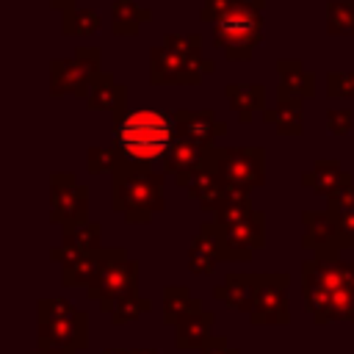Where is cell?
Segmentation results:
<instances>
[{"mask_svg":"<svg viewBox=\"0 0 354 354\" xmlns=\"http://www.w3.org/2000/svg\"><path fill=\"white\" fill-rule=\"evenodd\" d=\"M301 293L318 326L346 321L354 301L348 263L340 257H307L301 263Z\"/></svg>","mask_w":354,"mask_h":354,"instance_id":"obj_1","label":"cell"},{"mask_svg":"<svg viewBox=\"0 0 354 354\" xmlns=\"http://www.w3.org/2000/svg\"><path fill=\"white\" fill-rule=\"evenodd\" d=\"M177 138L174 127V113L169 111H127L116 124H113V147L116 152L136 166L152 169L155 160H163L169 147Z\"/></svg>","mask_w":354,"mask_h":354,"instance_id":"obj_2","label":"cell"},{"mask_svg":"<svg viewBox=\"0 0 354 354\" xmlns=\"http://www.w3.org/2000/svg\"><path fill=\"white\" fill-rule=\"evenodd\" d=\"M216 69L213 61L202 58V36L169 33L160 47L149 50V80L152 86H199L205 75Z\"/></svg>","mask_w":354,"mask_h":354,"instance_id":"obj_3","label":"cell"},{"mask_svg":"<svg viewBox=\"0 0 354 354\" xmlns=\"http://www.w3.org/2000/svg\"><path fill=\"white\" fill-rule=\"evenodd\" d=\"M39 348L53 354H80L88 348V315L64 299H39Z\"/></svg>","mask_w":354,"mask_h":354,"instance_id":"obj_4","label":"cell"},{"mask_svg":"<svg viewBox=\"0 0 354 354\" xmlns=\"http://www.w3.org/2000/svg\"><path fill=\"white\" fill-rule=\"evenodd\" d=\"M111 205L124 216L127 224H149L155 213L163 210V183L166 174L155 169L141 171H113Z\"/></svg>","mask_w":354,"mask_h":354,"instance_id":"obj_5","label":"cell"},{"mask_svg":"<svg viewBox=\"0 0 354 354\" xmlns=\"http://www.w3.org/2000/svg\"><path fill=\"white\" fill-rule=\"evenodd\" d=\"M263 8L266 0H238L232 11L213 25V44L230 61H249L263 41Z\"/></svg>","mask_w":354,"mask_h":354,"instance_id":"obj_6","label":"cell"},{"mask_svg":"<svg viewBox=\"0 0 354 354\" xmlns=\"http://www.w3.org/2000/svg\"><path fill=\"white\" fill-rule=\"evenodd\" d=\"M100 61H102L100 47H75L72 58H53L50 61V94L53 97L75 94L86 100L102 72Z\"/></svg>","mask_w":354,"mask_h":354,"instance_id":"obj_7","label":"cell"},{"mask_svg":"<svg viewBox=\"0 0 354 354\" xmlns=\"http://www.w3.org/2000/svg\"><path fill=\"white\" fill-rule=\"evenodd\" d=\"M213 169L227 188L252 194L266 183V152L260 147H216Z\"/></svg>","mask_w":354,"mask_h":354,"instance_id":"obj_8","label":"cell"},{"mask_svg":"<svg viewBox=\"0 0 354 354\" xmlns=\"http://www.w3.org/2000/svg\"><path fill=\"white\" fill-rule=\"evenodd\" d=\"M50 221L61 224L64 232L88 221V188L72 171L50 174Z\"/></svg>","mask_w":354,"mask_h":354,"instance_id":"obj_9","label":"cell"},{"mask_svg":"<svg viewBox=\"0 0 354 354\" xmlns=\"http://www.w3.org/2000/svg\"><path fill=\"white\" fill-rule=\"evenodd\" d=\"M138 293V263L127 257V252L119 246L116 257H111L105 263V268L100 271L97 282L88 288V299H97L102 313H111L116 307V301H122L124 296Z\"/></svg>","mask_w":354,"mask_h":354,"instance_id":"obj_10","label":"cell"},{"mask_svg":"<svg viewBox=\"0 0 354 354\" xmlns=\"http://www.w3.org/2000/svg\"><path fill=\"white\" fill-rule=\"evenodd\" d=\"M288 288H290V277L288 274H260L249 321L254 326H266V324L282 326V324H290Z\"/></svg>","mask_w":354,"mask_h":354,"instance_id":"obj_11","label":"cell"},{"mask_svg":"<svg viewBox=\"0 0 354 354\" xmlns=\"http://www.w3.org/2000/svg\"><path fill=\"white\" fill-rule=\"evenodd\" d=\"M119 246L113 249H97L88 254H77V252H66L64 246H53L50 249V260L61 263V282L66 288H91L100 277V271L105 268V263L111 257H116Z\"/></svg>","mask_w":354,"mask_h":354,"instance_id":"obj_12","label":"cell"},{"mask_svg":"<svg viewBox=\"0 0 354 354\" xmlns=\"http://www.w3.org/2000/svg\"><path fill=\"white\" fill-rule=\"evenodd\" d=\"M213 149L216 144H199V141H191V138H174V144L169 147V152L163 155V174L166 177H174L177 185L188 188L191 180L210 163L213 158Z\"/></svg>","mask_w":354,"mask_h":354,"instance_id":"obj_13","label":"cell"},{"mask_svg":"<svg viewBox=\"0 0 354 354\" xmlns=\"http://www.w3.org/2000/svg\"><path fill=\"white\" fill-rule=\"evenodd\" d=\"M301 224H304V235H301L304 249H310L315 257H340L343 232L337 216H332L329 210H304Z\"/></svg>","mask_w":354,"mask_h":354,"instance_id":"obj_14","label":"cell"},{"mask_svg":"<svg viewBox=\"0 0 354 354\" xmlns=\"http://www.w3.org/2000/svg\"><path fill=\"white\" fill-rule=\"evenodd\" d=\"M174 113V127H177V136L180 138H191V141H199V144H213L216 138L227 136V124L216 119V113L210 108H202V111H171Z\"/></svg>","mask_w":354,"mask_h":354,"instance_id":"obj_15","label":"cell"},{"mask_svg":"<svg viewBox=\"0 0 354 354\" xmlns=\"http://www.w3.org/2000/svg\"><path fill=\"white\" fill-rule=\"evenodd\" d=\"M221 263V252H218V224L216 221H205L199 224V232L191 241L188 249V268L199 277H207L216 271V266Z\"/></svg>","mask_w":354,"mask_h":354,"instance_id":"obj_16","label":"cell"},{"mask_svg":"<svg viewBox=\"0 0 354 354\" xmlns=\"http://www.w3.org/2000/svg\"><path fill=\"white\" fill-rule=\"evenodd\" d=\"M277 72H279V86H277L279 100H313L315 97V77L313 72L304 69L301 58H279Z\"/></svg>","mask_w":354,"mask_h":354,"instance_id":"obj_17","label":"cell"},{"mask_svg":"<svg viewBox=\"0 0 354 354\" xmlns=\"http://www.w3.org/2000/svg\"><path fill=\"white\" fill-rule=\"evenodd\" d=\"M257 277L260 274H227L221 279V285L213 288V299H218L224 307L235 310V313H252L254 304V293H257Z\"/></svg>","mask_w":354,"mask_h":354,"instance_id":"obj_18","label":"cell"},{"mask_svg":"<svg viewBox=\"0 0 354 354\" xmlns=\"http://www.w3.org/2000/svg\"><path fill=\"white\" fill-rule=\"evenodd\" d=\"M88 111H105L113 116V124L127 113V86L116 83L111 72H100L91 94L86 97Z\"/></svg>","mask_w":354,"mask_h":354,"instance_id":"obj_19","label":"cell"},{"mask_svg":"<svg viewBox=\"0 0 354 354\" xmlns=\"http://www.w3.org/2000/svg\"><path fill=\"white\" fill-rule=\"evenodd\" d=\"M348 183H354L351 174L343 171L335 158H318V160L310 166V171L301 174V185L310 188V191L318 194V196H332L337 188H343V185H348Z\"/></svg>","mask_w":354,"mask_h":354,"instance_id":"obj_20","label":"cell"},{"mask_svg":"<svg viewBox=\"0 0 354 354\" xmlns=\"http://www.w3.org/2000/svg\"><path fill=\"white\" fill-rule=\"evenodd\" d=\"M216 315L210 310H196L188 318H183L174 326V346L183 351H202V346L210 340V326H213Z\"/></svg>","mask_w":354,"mask_h":354,"instance_id":"obj_21","label":"cell"},{"mask_svg":"<svg viewBox=\"0 0 354 354\" xmlns=\"http://www.w3.org/2000/svg\"><path fill=\"white\" fill-rule=\"evenodd\" d=\"M230 108L235 111L238 122H252L257 111H266V86L263 83H230L224 88Z\"/></svg>","mask_w":354,"mask_h":354,"instance_id":"obj_22","label":"cell"},{"mask_svg":"<svg viewBox=\"0 0 354 354\" xmlns=\"http://www.w3.org/2000/svg\"><path fill=\"white\" fill-rule=\"evenodd\" d=\"M216 152V149H213ZM188 196L191 199H196L205 210H216L227 196H230V188L218 180V174H216V169H213V158H210V163L191 180V185H188Z\"/></svg>","mask_w":354,"mask_h":354,"instance_id":"obj_23","label":"cell"},{"mask_svg":"<svg viewBox=\"0 0 354 354\" xmlns=\"http://www.w3.org/2000/svg\"><path fill=\"white\" fill-rule=\"evenodd\" d=\"M263 122L271 124L279 136H301L304 133L301 100H277L274 108L263 111Z\"/></svg>","mask_w":354,"mask_h":354,"instance_id":"obj_24","label":"cell"},{"mask_svg":"<svg viewBox=\"0 0 354 354\" xmlns=\"http://www.w3.org/2000/svg\"><path fill=\"white\" fill-rule=\"evenodd\" d=\"M196 310H202V304H199V299H194L188 285H166L163 288V324L177 326L183 318H188Z\"/></svg>","mask_w":354,"mask_h":354,"instance_id":"obj_25","label":"cell"},{"mask_svg":"<svg viewBox=\"0 0 354 354\" xmlns=\"http://www.w3.org/2000/svg\"><path fill=\"white\" fill-rule=\"evenodd\" d=\"M152 11L138 6L136 0H113L111 6V25L116 36H136L141 22H149Z\"/></svg>","mask_w":354,"mask_h":354,"instance_id":"obj_26","label":"cell"},{"mask_svg":"<svg viewBox=\"0 0 354 354\" xmlns=\"http://www.w3.org/2000/svg\"><path fill=\"white\" fill-rule=\"evenodd\" d=\"M252 213H254V207H252L249 194H243V191H232V188H230V196L213 210V221H216L221 230H227V227H235V224L246 221Z\"/></svg>","mask_w":354,"mask_h":354,"instance_id":"obj_27","label":"cell"},{"mask_svg":"<svg viewBox=\"0 0 354 354\" xmlns=\"http://www.w3.org/2000/svg\"><path fill=\"white\" fill-rule=\"evenodd\" d=\"M100 243H102V224H97V221H86V224H80V227H75V230H66L61 246H64L66 252L88 254V252L102 249Z\"/></svg>","mask_w":354,"mask_h":354,"instance_id":"obj_28","label":"cell"},{"mask_svg":"<svg viewBox=\"0 0 354 354\" xmlns=\"http://www.w3.org/2000/svg\"><path fill=\"white\" fill-rule=\"evenodd\" d=\"M326 33L329 36H354V0H329L326 3Z\"/></svg>","mask_w":354,"mask_h":354,"instance_id":"obj_29","label":"cell"},{"mask_svg":"<svg viewBox=\"0 0 354 354\" xmlns=\"http://www.w3.org/2000/svg\"><path fill=\"white\" fill-rule=\"evenodd\" d=\"M100 25H102L100 14L94 8H86V6H77V8L66 11L64 19H61L64 36H88V33H97Z\"/></svg>","mask_w":354,"mask_h":354,"instance_id":"obj_30","label":"cell"},{"mask_svg":"<svg viewBox=\"0 0 354 354\" xmlns=\"http://www.w3.org/2000/svg\"><path fill=\"white\" fill-rule=\"evenodd\" d=\"M119 163V152L116 147H88L86 152V169L88 174H113Z\"/></svg>","mask_w":354,"mask_h":354,"instance_id":"obj_31","label":"cell"},{"mask_svg":"<svg viewBox=\"0 0 354 354\" xmlns=\"http://www.w3.org/2000/svg\"><path fill=\"white\" fill-rule=\"evenodd\" d=\"M149 310H152V301H147V299H141L138 293H133V296H124L122 301H116V307L111 310V321H113L116 326H122V324L136 321L138 315H144V313H149Z\"/></svg>","mask_w":354,"mask_h":354,"instance_id":"obj_32","label":"cell"},{"mask_svg":"<svg viewBox=\"0 0 354 354\" xmlns=\"http://www.w3.org/2000/svg\"><path fill=\"white\" fill-rule=\"evenodd\" d=\"M326 210L332 216H346V213H354V183L337 188L332 196H326Z\"/></svg>","mask_w":354,"mask_h":354,"instance_id":"obj_33","label":"cell"},{"mask_svg":"<svg viewBox=\"0 0 354 354\" xmlns=\"http://www.w3.org/2000/svg\"><path fill=\"white\" fill-rule=\"evenodd\" d=\"M326 94L329 97H354V72H329Z\"/></svg>","mask_w":354,"mask_h":354,"instance_id":"obj_34","label":"cell"},{"mask_svg":"<svg viewBox=\"0 0 354 354\" xmlns=\"http://www.w3.org/2000/svg\"><path fill=\"white\" fill-rule=\"evenodd\" d=\"M351 124H354V113L348 108H329L326 111V127L335 136H348Z\"/></svg>","mask_w":354,"mask_h":354,"instance_id":"obj_35","label":"cell"},{"mask_svg":"<svg viewBox=\"0 0 354 354\" xmlns=\"http://www.w3.org/2000/svg\"><path fill=\"white\" fill-rule=\"evenodd\" d=\"M238 0H205V6H202V22H210V25H216L218 19H224L230 11H232V6H235Z\"/></svg>","mask_w":354,"mask_h":354,"instance_id":"obj_36","label":"cell"},{"mask_svg":"<svg viewBox=\"0 0 354 354\" xmlns=\"http://www.w3.org/2000/svg\"><path fill=\"white\" fill-rule=\"evenodd\" d=\"M202 354H241V351L232 348L224 335H210V340L202 346Z\"/></svg>","mask_w":354,"mask_h":354,"instance_id":"obj_37","label":"cell"},{"mask_svg":"<svg viewBox=\"0 0 354 354\" xmlns=\"http://www.w3.org/2000/svg\"><path fill=\"white\" fill-rule=\"evenodd\" d=\"M340 232H343V249H354V213L340 216Z\"/></svg>","mask_w":354,"mask_h":354,"instance_id":"obj_38","label":"cell"},{"mask_svg":"<svg viewBox=\"0 0 354 354\" xmlns=\"http://www.w3.org/2000/svg\"><path fill=\"white\" fill-rule=\"evenodd\" d=\"M47 3H50L53 8H58V11H64V14H66V11H72V8H77V6H75V0H47Z\"/></svg>","mask_w":354,"mask_h":354,"instance_id":"obj_39","label":"cell"},{"mask_svg":"<svg viewBox=\"0 0 354 354\" xmlns=\"http://www.w3.org/2000/svg\"><path fill=\"white\" fill-rule=\"evenodd\" d=\"M127 354H160V351H155V348H130Z\"/></svg>","mask_w":354,"mask_h":354,"instance_id":"obj_40","label":"cell"},{"mask_svg":"<svg viewBox=\"0 0 354 354\" xmlns=\"http://www.w3.org/2000/svg\"><path fill=\"white\" fill-rule=\"evenodd\" d=\"M100 354H127V351L124 348H102Z\"/></svg>","mask_w":354,"mask_h":354,"instance_id":"obj_41","label":"cell"},{"mask_svg":"<svg viewBox=\"0 0 354 354\" xmlns=\"http://www.w3.org/2000/svg\"><path fill=\"white\" fill-rule=\"evenodd\" d=\"M346 321H351V324H354V301H351V310H348V318H346Z\"/></svg>","mask_w":354,"mask_h":354,"instance_id":"obj_42","label":"cell"},{"mask_svg":"<svg viewBox=\"0 0 354 354\" xmlns=\"http://www.w3.org/2000/svg\"><path fill=\"white\" fill-rule=\"evenodd\" d=\"M28 354H53V351H41V348H36V351H28Z\"/></svg>","mask_w":354,"mask_h":354,"instance_id":"obj_43","label":"cell"}]
</instances>
